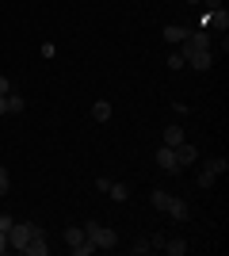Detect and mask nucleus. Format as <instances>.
Returning a JSON list of instances; mask_svg holds the SVG:
<instances>
[{
  "mask_svg": "<svg viewBox=\"0 0 229 256\" xmlns=\"http://www.w3.org/2000/svg\"><path fill=\"white\" fill-rule=\"evenodd\" d=\"M149 199H153V206H157L161 214H172L176 222H187V218H191V210H187V203H184V199H176V195L161 192V188H157V192H153Z\"/></svg>",
  "mask_w": 229,
  "mask_h": 256,
  "instance_id": "1",
  "label": "nucleus"
},
{
  "mask_svg": "<svg viewBox=\"0 0 229 256\" xmlns=\"http://www.w3.org/2000/svg\"><path fill=\"white\" fill-rule=\"evenodd\" d=\"M84 237H88L96 248H115V245H119V234H115V230H107V226H99V222H88V226H84Z\"/></svg>",
  "mask_w": 229,
  "mask_h": 256,
  "instance_id": "2",
  "label": "nucleus"
},
{
  "mask_svg": "<svg viewBox=\"0 0 229 256\" xmlns=\"http://www.w3.org/2000/svg\"><path fill=\"white\" fill-rule=\"evenodd\" d=\"M210 42H214V38H210L207 27H203V31H191L184 42H180V54H184V58H191V54H199V50H210Z\"/></svg>",
  "mask_w": 229,
  "mask_h": 256,
  "instance_id": "3",
  "label": "nucleus"
},
{
  "mask_svg": "<svg viewBox=\"0 0 229 256\" xmlns=\"http://www.w3.org/2000/svg\"><path fill=\"white\" fill-rule=\"evenodd\" d=\"M34 230H38L34 222H11V230H8V245H11V248H23V245L34 237Z\"/></svg>",
  "mask_w": 229,
  "mask_h": 256,
  "instance_id": "4",
  "label": "nucleus"
},
{
  "mask_svg": "<svg viewBox=\"0 0 229 256\" xmlns=\"http://www.w3.org/2000/svg\"><path fill=\"white\" fill-rule=\"evenodd\" d=\"M176 164H180V168H191V164H195V160H199V150H195V146H191V142H180V146H176Z\"/></svg>",
  "mask_w": 229,
  "mask_h": 256,
  "instance_id": "5",
  "label": "nucleus"
},
{
  "mask_svg": "<svg viewBox=\"0 0 229 256\" xmlns=\"http://www.w3.org/2000/svg\"><path fill=\"white\" fill-rule=\"evenodd\" d=\"M19 252H27V256H46V252H50V245H46V230H42V226L34 230V237L19 248Z\"/></svg>",
  "mask_w": 229,
  "mask_h": 256,
  "instance_id": "6",
  "label": "nucleus"
},
{
  "mask_svg": "<svg viewBox=\"0 0 229 256\" xmlns=\"http://www.w3.org/2000/svg\"><path fill=\"white\" fill-rule=\"evenodd\" d=\"M157 164H161V172H172V176H176V172H184L180 164H176V153L168 150V146H161V150H157Z\"/></svg>",
  "mask_w": 229,
  "mask_h": 256,
  "instance_id": "7",
  "label": "nucleus"
},
{
  "mask_svg": "<svg viewBox=\"0 0 229 256\" xmlns=\"http://www.w3.org/2000/svg\"><path fill=\"white\" fill-rule=\"evenodd\" d=\"M187 65H191V69H199V73H203V69H210V65H214V50H199V54H191V58H187Z\"/></svg>",
  "mask_w": 229,
  "mask_h": 256,
  "instance_id": "8",
  "label": "nucleus"
},
{
  "mask_svg": "<svg viewBox=\"0 0 229 256\" xmlns=\"http://www.w3.org/2000/svg\"><path fill=\"white\" fill-rule=\"evenodd\" d=\"M187 34H191V31H187V27H180V23H172V27H164V42H168V46H180V42H184V38H187Z\"/></svg>",
  "mask_w": 229,
  "mask_h": 256,
  "instance_id": "9",
  "label": "nucleus"
},
{
  "mask_svg": "<svg viewBox=\"0 0 229 256\" xmlns=\"http://www.w3.org/2000/svg\"><path fill=\"white\" fill-rule=\"evenodd\" d=\"M180 142H184V126H164V146H168V150H176V146H180Z\"/></svg>",
  "mask_w": 229,
  "mask_h": 256,
  "instance_id": "10",
  "label": "nucleus"
},
{
  "mask_svg": "<svg viewBox=\"0 0 229 256\" xmlns=\"http://www.w3.org/2000/svg\"><path fill=\"white\" fill-rule=\"evenodd\" d=\"M111 115H115V111H111L107 100H96V104H92V118H96V122H107Z\"/></svg>",
  "mask_w": 229,
  "mask_h": 256,
  "instance_id": "11",
  "label": "nucleus"
},
{
  "mask_svg": "<svg viewBox=\"0 0 229 256\" xmlns=\"http://www.w3.org/2000/svg\"><path fill=\"white\" fill-rule=\"evenodd\" d=\"M207 27H218V31H226V27H229V12H226V8L210 12V16H207Z\"/></svg>",
  "mask_w": 229,
  "mask_h": 256,
  "instance_id": "12",
  "label": "nucleus"
},
{
  "mask_svg": "<svg viewBox=\"0 0 229 256\" xmlns=\"http://www.w3.org/2000/svg\"><path fill=\"white\" fill-rule=\"evenodd\" d=\"M107 195H111V199H115V203H126V199H130V184H115V180H111Z\"/></svg>",
  "mask_w": 229,
  "mask_h": 256,
  "instance_id": "13",
  "label": "nucleus"
},
{
  "mask_svg": "<svg viewBox=\"0 0 229 256\" xmlns=\"http://www.w3.org/2000/svg\"><path fill=\"white\" fill-rule=\"evenodd\" d=\"M164 252H168V256H184L187 252V241H184V237H172V241H164Z\"/></svg>",
  "mask_w": 229,
  "mask_h": 256,
  "instance_id": "14",
  "label": "nucleus"
},
{
  "mask_svg": "<svg viewBox=\"0 0 229 256\" xmlns=\"http://www.w3.org/2000/svg\"><path fill=\"white\" fill-rule=\"evenodd\" d=\"M84 241V226H65V245L73 248V245H80Z\"/></svg>",
  "mask_w": 229,
  "mask_h": 256,
  "instance_id": "15",
  "label": "nucleus"
},
{
  "mask_svg": "<svg viewBox=\"0 0 229 256\" xmlns=\"http://www.w3.org/2000/svg\"><path fill=\"white\" fill-rule=\"evenodd\" d=\"M23 107H27V100H23L19 92H8V115H19Z\"/></svg>",
  "mask_w": 229,
  "mask_h": 256,
  "instance_id": "16",
  "label": "nucleus"
},
{
  "mask_svg": "<svg viewBox=\"0 0 229 256\" xmlns=\"http://www.w3.org/2000/svg\"><path fill=\"white\" fill-rule=\"evenodd\" d=\"M207 168L214 172V176H226V168H229V160H226V157H210V160H207Z\"/></svg>",
  "mask_w": 229,
  "mask_h": 256,
  "instance_id": "17",
  "label": "nucleus"
},
{
  "mask_svg": "<svg viewBox=\"0 0 229 256\" xmlns=\"http://www.w3.org/2000/svg\"><path fill=\"white\" fill-rule=\"evenodd\" d=\"M199 188H207V192H210V188H214V184H218V176H214V172H210V168H203V172H199Z\"/></svg>",
  "mask_w": 229,
  "mask_h": 256,
  "instance_id": "18",
  "label": "nucleus"
},
{
  "mask_svg": "<svg viewBox=\"0 0 229 256\" xmlns=\"http://www.w3.org/2000/svg\"><path fill=\"white\" fill-rule=\"evenodd\" d=\"M69 252H73V256H92V252H96V245H92V241L84 237V241H80V245H73Z\"/></svg>",
  "mask_w": 229,
  "mask_h": 256,
  "instance_id": "19",
  "label": "nucleus"
},
{
  "mask_svg": "<svg viewBox=\"0 0 229 256\" xmlns=\"http://www.w3.org/2000/svg\"><path fill=\"white\" fill-rule=\"evenodd\" d=\"M164 62H168V69H184V65H187V58H184L180 50H172L168 58H164Z\"/></svg>",
  "mask_w": 229,
  "mask_h": 256,
  "instance_id": "20",
  "label": "nucleus"
},
{
  "mask_svg": "<svg viewBox=\"0 0 229 256\" xmlns=\"http://www.w3.org/2000/svg\"><path fill=\"white\" fill-rule=\"evenodd\" d=\"M134 252H138V256H145V252H153V241H149V237H138V241H134Z\"/></svg>",
  "mask_w": 229,
  "mask_h": 256,
  "instance_id": "21",
  "label": "nucleus"
},
{
  "mask_svg": "<svg viewBox=\"0 0 229 256\" xmlns=\"http://www.w3.org/2000/svg\"><path fill=\"white\" fill-rule=\"evenodd\" d=\"M8 188H11V180H8V168H4V164H0V199H4V195H8Z\"/></svg>",
  "mask_w": 229,
  "mask_h": 256,
  "instance_id": "22",
  "label": "nucleus"
},
{
  "mask_svg": "<svg viewBox=\"0 0 229 256\" xmlns=\"http://www.w3.org/2000/svg\"><path fill=\"white\" fill-rule=\"evenodd\" d=\"M8 230H11V218H8V214H0V234H8Z\"/></svg>",
  "mask_w": 229,
  "mask_h": 256,
  "instance_id": "23",
  "label": "nucleus"
},
{
  "mask_svg": "<svg viewBox=\"0 0 229 256\" xmlns=\"http://www.w3.org/2000/svg\"><path fill=\"white\" fill-rule=\"evenodd\" d=\"M199 4H207V12H218L222 8V0H199Z\"/></svg>",
  "mask_w": 229,
  "mask_h": 256,
  "instance_id": "24",
  "label": "nucleus"
},
{
  "mask_svg": "<svg viewBox=\"0 0 229 256\" xmlns=\"http://www.w3.org/2000/svg\"><path fill=\"white\" fill-rule=\"evenodd\" d=\"M0 92H4V96L11 92V84H8V76H4V73H0Z\"/></svg>",
  "mask_w": 229,
  "mask_h": 256,
  "instance_id": "25",
  "label": "nucleus"
},
{
  "mask_svg": "<svg viewBox=\"0 0 229 256\" xmlns=\"http://www.w3.org/2000/svg\"><path fill=\"white\" fill-rule=\"evenodd\" d=\"M0 115H8V96L0 92Z\"/></svg>",
  "mask_w": 229,
  "mask_h": 256,
  "instance_id": "26",
  "label": "nucleus"
},
{
  "mask_svg": "<svg viewBox=\"0 0 229 256\" xmlns=\"http://www.w3.org/2000/svg\"><path fill=\"white\" fill-rule=\"evenodd\" d=\"M8 252V234H0V256Z\"/></svg>",
  "mask_w": 229,
  "mask_h": 256,
  "instance_id": "27",
  "label": "nucleus"
},
{
  "mask_svg": "<svg viewBox=\"0 0 229 256\" xmlns=\"http://www.w3.org/2000/svg\"><path fill=\"white\" fill-rule=\"evenodd\" d=\"M187 4H199V0H187Z\"/></svg>",
  "mask_w": 229,
  "mask_h": 256,
  "instance_id": "28",
  "label": "nucleus"
}]
</instances>
